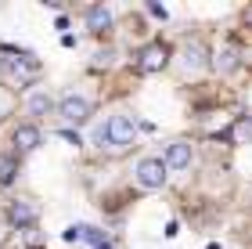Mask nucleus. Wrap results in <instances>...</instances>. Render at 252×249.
<instances>
[{
  "label": "nucleus",
  "instance_id": "f8f14e48",
  "mask_svg": "<svg viewBox=\"0 0 252 249\" xmlns=\"http://www.w3.org/2000/svg\"><path fill=\"white\" fill-rule=\"evenodd\" d=\"M11 141H15V148H18V152H36L43 138H40V130H36V127H29V123H26V127H15Z\"/></svg>",
  "mask_w": 252,
  "mask_h": 249
},
{
  "label": "nucleus",
  "instance_id": "9d476101",
  "mask_svg": "<svg viewBox=\"0 0 252 249\" xmlns=\"http://www.w3.org/2000/svg\"><path fill=\"white\" fill-rule=\"evenodd\" d=\"M65 242H87L90 249H94V246L108 242V239H105V231H101V228H94V224H72V228L65 231Z\"/></svg>",
  "mask_w": 252,
  "mask_h": 249
},
{
  "label": "nucleus",
  "instance_id": "f03ea898",
  "mask_svg": "<svg viewBox=\"0 0 252 249\" xmlns=\"http://www.w3.org/2000/svg\"><path fill=\"white\" fill-rule=\"evenodd\" d=\"M0 76L11 87H29L40 76V62L29 51H15V47H0Z\"/></svg>",
  "mask_w": 252,
  "mask_h": 249
},
{
  "label": "nucleus",
  "instance_id": "423d86ee",
  "mask_svg": "<svg viewBox=\"0 0 252 249\" xmlns=\"http://www.w3.org/2000/svg\"><path fill=\"white\" fill-rule=\"evenodd\" d=\"M194 163V148H191V141H169L166 144V155H162V166H166V174H184V170Z\"/></svg>",
  "mask_w": 252,
  "mask_h": 249
},
{
  "label": "nucleus",
  "instance_id": "f257e3e1",
  "mask_svg": "<svg viewBox=\"0 0 252 249\" xmlns=\"http://www.w3.org/2000/svg\"><path fill=\"white\" fill-rule=\"evenodd\" d=\"M137 141V119L130 112H112V116L97 119L94 130H90V144L97 152H108V155H123L130 152Z\"/></svg>",
  "mask_w": 252,
  "mask_h": 249
},
{
  "label": "nucleus",
  "instance_id": "0eeeda50",
  "mask_svg": "<svg viewBox=\"0 0 252 249\" xmlns=\"http://www.w3.org/2000/svg\"><path fill=\"white\" fill-rule=\"evenodd\" d=\"M166 65H169V51L162 43H148V47L137 51V69L141 72H162Z\"/></svg>",
  "mask_w": 252,
  "mask_h": 249
},
{
  "label": "nucleus",
  "instance_id": "2eb2a0df",
  "mask_svg": "<svg viewBox=\"0 0 252 249\" xmlns=\"http://www.w3.org/2000/svg\"><path fill=\"white\" fill-rule=\"evenodd\" d=\"M231 134H234V141H252V119H242Z\"/></svg>",
  "mask_w": 252,
  "mask_h": 249
},
{
  "label": "nucleus",
  "instance_id": "a211bd4d",
  "mask_svg": "<svg viewBox=\"0 0 252 249\" xmlns=\"http://www.w3.org/2000/svg\"><path fill=\"white\" fill-rule=\"evenodd\" d=\"M94 249H112V242H101V246H94Z\"/></svg>",
  "mask_w": 252,
  "mask_h": 249
},
{
  "label": "nucleus",
  "instance_id": "7ed1b4c3",
  "mask_svg": "<svg viewBox=\"0 0 252 249\" xmlns=\"http://www.w3.org/2000/svg\"><path fill=\"white\" fill-rule=\"evenodd\" d=\"M213 69V54L205 47L202 40H188L184 47L177 51V72L184 76V80H198Z\"/></svg>",
  "mask_w": 252,
  "mask_h": 249
},
{
  "label": "nucleus",
  "instance_id": "6e6552de",
  "mask_svg": "<svg viewBox=\"0 0 252 249\" xmlns=\"http://www.w3.org/2000/svg\"><path fill=\"white\" fill-rule=\"evenodd\" d=\"M36 217H40V210H36V202H32V199H15L7 206V220L15 224V228H32Z\"/></svg>",
  "mask_w": 252,
  "mask_h": 249
},
{
  "label": "nucleus",
  "instance_id": "1a4fd4ad",
  "mask_svg": "<svg viewBox=\"0 0 252 249\" xmlns=\"http://www.w3.org/2000/svg\"><path fill=\"white\" fill-rule=\"evenodd\" d=\"M213 69L220 76H234L238 69H242V51H238L234 43H223V47L213 54Z\"/></svg>",
  "mask_w": 252,
  "mask_h": 249
},
{
  "label": "nucleus",
  "instance_id": "39448f33",
  "mask_svg": "<svg viewBox=\"0 0 252 249\" xmlns=\"http://www.w3.org/2000/svg\"><path fill=\"white\" fill-rule=\"evenodd\" d=\"M166 166L158 155H144V159H137L133 166V184L141 188V191H158V188H166Z\"/></svg>",
  "mask_w": 252,
  "mask_h": 249
},
{
  "label": "nucleus",
  "instance_id": "9b49d317",
  "mask_svg": "<svg viewBox=\"0 0 252 249\" xmlns=\"http://www.w3.org/2000/svg\"><path fill=\"white\" fill-rule=\"evenodd\" d=\"M26 112H29L32 119L51 116V112H54V98H51V90H32V94L26 98Z\"/></svg>",
  "mask_w": 252,
  "mask_h": 249
},
{
  "label": "nucleus",
  "instance_id": "4468645a",
  "mask_svg": "<svg viewBox=\"0 0 252 249\" xmlns=\"http://www.w3.org/2000/svg\"><path fill=\"white\" fill-rule=\"evenodd\" d=\"M18 174V159L15 155H7V159H0V184H11Z\"/></svg>",
  "mask_w": 252,
  "mask_h": 249
},
{
  "label": "nucleus",
  "instance_id": "dca6fc26",
  "mask_svg": "<svg viewBox=\"0 0 252 249\" xmlns=\"http://www.w3.org/2000/svg\"><path fill=\"white\" fill-rule=\"evenodd\" d=\"M62 138H65L68 144H79V134H76V130H62Z\"/></svg>",
  "mask_w": 252,
  "mask_h": 249
},
{
  "label": "nucleus",
  "instance_id": "20e7f679",
  "mask_svg": "<svg viewBox=\"0 0 252 249\" xmlns=\"http://www.w3.org/2000/svg\"><path fill=\"white\" fill-rule=\"evenodd\" d=\"M54 112H58V119L65 123V127H79V123H87L90 116H94V101H90L87 94H65L58 105H54Z\"/></svg>",
  "mask_w": 252,
  "mask_h": 249
},
{
  "label": "nucleus",
  "instance_id": "ddd939ff",
  "mask_svg": "<svg viewBox=\"0 0 252 249\" xmlns=\"http://www.w3.org/2000/svg\"><path fill=\"white\" fill-rule=\"evenodd\" d=\"M87 29H90V33H108V29H112V11L101 7V4L90 7V11H87Z\"/></svg>",
  "mask_w": 252,
  "mask_h": 249
},
{
  "label": "nucleus",
  "instance_id": "6ab92c4d",
  "mask_svg": "<svg viewBox=\"0 0 252 249\" xmlns=\"http://www.w3.org/2000/svg\"><path fill=\"white\" fill-rule=\"evenodd\" d=\"M245 18H249V22H252V7H249V11H245Z\"/></svg>",
  "mask_w": 252,
  "mask_h": 249
},
{
  "label": "nucleus",
  "instance_id": "f3484780",
  "mask_svg": "<svg viewBox=\"0 0 252 249\" xmlns=\"http://www.w3.org/2000/svg\"><path fill=\"white\" fill-rule=\"evenodd\" d=\"M4 239H7V231H4V224H0V246H4Z\"/></svg>",
  "mask_w": 252,
  "mask_h": 249
}]
</instances>
